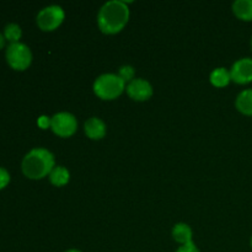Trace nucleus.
<instances>
[{
    "mask_svg": "<svg viewBox=\"0 0 252 252\" xmlns=\"http://www.w3.org/2000/svg\"><path fill=\"white\" fill-rule=\"evenodd\" d=\"M129 20V9L127 2L112 0L102 5L97 15V25L101 32L116 34L122 31Z\"/></svg>",
    "mask_w": 252,
    "mask_h": 252,
    "instance_id": "obj_1",
    "label": "nucleus"
},
{
    "mask_svg": "<svg viewBox=\"0 0 252 252\" xmlns=\"http://www.w3.org/2000/svg\"><path fill=\"white\" fill-rule=\"evenodd\" d=\"M22 172L31 180H41L49 176L56 166L54 155L44 148H34L22 160Z\"/></svg>",
    "mask_w": 252,
    "mask_h": 252,
    "instance_id": "obj_2",
    "label": "nucleus"
},
{
    "mask_svg": "<svg viewBox=\"0 0 252 252\" xmlns=\"http://www.w3.org/2000/svg\"><path fill=\"white\" fill-rule=\"evenodd\" d=\"M126 83L118 74H102L94 83V93L101 100H115L122 95Z\"/></svg>",
    "mask_w": 252,
    "mask_h": 252,
    "instance_id": "obj_3",
    "label": "nucleus"
},
{
    "mask_svg": "<svg viewBox=\"0 0 252 252\" xmlns=\"http://www.w3.org/2000/svg\"><path fill=\"white\" fill-rule=\"evenodd\" d=\"M6 61L9 65L15 70H25L31 65V49L21 42L10 43V46L6 49Z\"/></svg>",
    "mask_w": 252,
    "mask_h": 252,
    "instance_id": "obj_4",
    "label": "nucleus"
},
{
    "mask_svg": "<svg viewBox=\"0 0 252 252\" xmlns=\"http://www.w3.org/2000/svg\"><path fill=\"white\" fill-rule=\"evenodd\" d=\"M64 17H65V14H64V10L61 6L51 5V6L44 7L38 12V15H37V25H38L42 31H54L63 24Z\"/></svg>",
    "mask_w": 252,
    "mask_h": 252,
    "instance_id": "obj_5",
    "label": "nucleus"
},
{
    "mask_svg": "<svg viewBox=\"0 0 252 252\" xmlns=\"http://www.w3.org/2000/svg\"><path fill=\"white\" fill-rule=\"evenodd\" d=\"M51 129L58 137L69 138L78 129V121L75 116L69 112L56 113L51 118Z\"/></svg>",
    "mask_w": 252,
    "mask_h": 252,
    "instance_id": "obj_6",
    "label": "nucleus"
},
{
    "mask_svg": "<svg viewBox=\"0 0 252 252\" xmlns=\"http://www.w3.org/2000/svg\"><path fill=\"white\" fill-rule=\"evenodd\" d=\"M231 80L240 85L252 83V59L241 58L233 64L230 69Z\"/></svg>",
    "mask_w": 252,
    "mask_h": 252,
    "instance_id": "obj_7",
    "label": "nucleus"
},
{
    "mask_svg": "<svg viewBox=\"0 0 252 252\" xmlns=\"http://www.w3.org/2000/svg\"><path fill=\"white\" fill-rule=\"evenodd\" d=\"M127 94L134 101H147L153 96V88L144 79H133L128 83Z\"/></svg>",
    "mask_w": 252,
    "mask_h": 252,
    "instance_id": "obj_8",
    "label": "nucleus"
},
{
    "mask_svg": "<svg viewBox=\"0 0 252 252\" xmlns=\"http://www.w3.org/2000/svg\"><path fill=\"white\" fill-rule=\"evenodd\" d=\"M85 134L93 140H100L106 135V125L97 117H91L85 122Z\"/></svg>",
    "mask_w": 252,
    "mask_h": 252,
    "instance_id": "obj_9",
    "label": "nucleus"
},
{
    "mask_svg": "<svg viewBox=\"0 0 252 252\" xmlns=\"http://www.w3.org/2000/svg\"><path fill=\"white\" fill-rule=\"evenodd\" d=\"M235 106L243 115L252 116V89L241 91L235 101Z\"/></svg>",
    "mask_w": 252,
    "mask_h": 252,
    "instance_id": "obj_10",
    "label": "nucleus"
},
{
    "mask_svg": "<svg viewBox=\"0 0 252 252\" xmlns=\"http://www.w3.org/2000/svg\"><path fill=\"white\" fill-rule=\"evenodd\" d=\"M233 11L238 19L252 21V0H236L233 4Z\"/></svg>",
    "mask_w": 252,
    "mask_h": 252,
    "instance_id": "obj_11",
    "label": "nucleus"
},
{
    "mask_svg": "<svg viewBox=\"0 0 252 252\" xmlns=\"http://www.w3.org/2000/svg\"><path fill=\"white\" fill-rule=\"evenodd\" d=\"M172 238L181 245L192 243V229L185 223L176 224L172 229Z\"/></svg>",
    "mask_w": 252,
    "mask_h": 252,
    "instance_id": "obj_12",
    "label": "nucleus"
},
{
    "mask_svg": "<svg viewBox=\"0 0 252 252\" xmlns=\"http://www.w3.org/2000/svg\"><path fill=\"white\" fill-rule=\"evenodd\" d=\"M209 80H211L212 85L216 86V88H225V86L229 85V83L231 81L230 71L226 70L225 68L214 69L211 73Z\"/></svg>",
    "mask_w": 252,
    "mask_h": 252,
    "instance_id": "obj_13",
    "label": "nucleus"
},
{
    "mask_svg": "<svg viewBox=\"0 0 252 252\" xmlns=\"http://www.w3.org/2000/svg\"><path fill=\"white\" fill-rule=\"evenodd\" d=\"M69 180H70V174H69L68 169H65L64 166H54V169L49 174V181L57 187L65 186Z\"/></svg>",
    "mask_w": 252,
    "mask_h": 252,
    "instance_id": "obj_14",
    "label": "nucleus"
},
{
    "mask_svg": "<svg viewBox=\"0 0 252 252\" xmlns=\"http://www.w3.org/2000/svg\"><path fill=\"white\" fill-rule=\"evenodd\" d=\"M22 31L21 27L16 24H9L4 30V37L5 39L10 42V43H16L19 39L21 38Z\"/></svg>",
    "mask_w": 252,
    "mask_h": 252,
    "instance_id": "obj_15",
    "label": "nucleus"
},
{
    "mask_svg": "<svg viewBox=\"0 0 252 252\" xmlns=\"http://www.w3.org/2000/svg\"><path fill=\"white\" fill-rule=\"evenodd\" d=\"M118 76L122 79L125 83H130L134 78V69L130 65H123L121 66L120 70H118Z\"/></svg>",
    "mask_w": 252,
    "mask_h": 252,
    "instance_id": "obj_16",
    "label": "nucleus"
},
{
    "mask_svg": "<svg viewBox=\"0 0 252 252\" xmlns=\"http://www.w3.org/2000/svg\"><path fill=\"white\" fill-rule=\"evenodd\" d=\"M10 182V175L4 167H0V189H5Z\"/></svg>",
    "mask_w": 252,
    "mask_h": 252,
    "instance_id": "obj_17",
    "label": "nucleus"
},
{
    "mask_svg": "<svg viewBox=\"0 0 252 252\" xmlns=\"http://www.w3.org/2000/svg\"><path fill=\"white\" fill-rule=\"evenodd\" d=\"M176 252H199L198 248L196 246V244L192 241V243L186 244V245H181L177 249Z\"/></svg>",
    "mask_w": 252,
    "mask_h": 252,
    "instance_id": "obj_18",
    "label": "nucleus"
},
{
    "mask_svg": "<svg viewBox=\"0 0 252 252\" xmlns=\"http://www.w3.org/2000/svg\"><path fill=\"white\" fill-rule=\"evenodd\" d=\"M37 125L42 129H47V128H51V118L47 117V116H41L37 121Z\"/></svg>",
    "mask_w": 252,
    "mask_h": 252,
    "instance_id": "obj_19",
    "label": "nucleus"
},
{
    "mask_svg": "<svg viewBox=\"0 0 252 252\" xmlns=\"http://www.w3.org/2000/svg\"><path fill=\"white\" fill-rule=\"evenodd\" d=\"M4 44H5V37H4V34L0 33V49L4 47Z\"/></svg>",
    "mask_w": 252,
    "mask_h": 252,
    "instance_id": "obj_20",
    "label": "nucleus"
},
{
    "mask_svg": "<svg viewBox=\"0 0 252 252\" xmlns=\"http://www.w3.org/2000/svg\"><path fill=\"white\" fill-rule=\"evenodd\" d=\"M65 252H81V251L76 250V249H70V250H68V251H65Z\"/></svg>",
    "mask_w": 252,
    "mask_h": 252,
    "instance_id": "obj_21",
    "label": "nucleus"
},
{
    "mask_svg": "<svg viewBox=\"0 0 252 252\" xmlns=\"http://www.w3.org/2000/svg\"><path fill=\"white\" fill-rule=\"evenodd\" d=\"M251 248H252V236H251Z\"/></svg>",
    "mask_w": 252,
    "mask_h": 252,
    "instance_id": "obj_22",
    "label": "nucleus"
},
{
    "mask_svg": "<svg viewBox=\"0 0 252 252\" xmlns=\"http://www.w3.org/2000/svg\"><path fill=\"white\" fill-rule=\"evenodd\" d=\"M251 49H252V38H251Z\"/></svg>",
    "mask_w": 252,
    "mask_h": 252,
    "instance_id": "obj_23",
    "label": "nucleus"
}]
</instances>
